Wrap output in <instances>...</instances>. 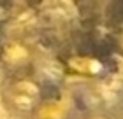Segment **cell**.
<instances>
[{
	"instance_id": "obj_1",
	"label": "cell",
	"mask_w": 123,
	"mask_h": 119,
	"mask_svg": "<svg viewBox=\"0 0 123 119\" xmlns=\"http://www.w3.org/2000/svg\"><path fill=\"white\" fill-rule=\"evenodd\" d=\"M46 98V84L33 74V70L7 74L0 82V102L16 119H32Z\"/></svg>"
},
{
	"instance_id": "obj_2",
	"label": "cell",
	"mask_w": 123,
	"mask_h": 119,
	"mask_svg": "<svg viewBox=\"0 0 123 119\" xmlns=\"http://www.w3.org/2000/svg\"><path fill=\"white\" fill-rule=\"evenodd\" d=\"M37 60L35 46L30 39L21 35H9L0 40V67L7 74L32 72Z\"/></svg>"
},
{
	"instance_id": "obj_3",
	"label": "cell",
	"mask_w": 123,
	"mask_h": 119,
	"mask_svg": "<svg viewBox=\"0 0 123 119\" xmlns=\"http://www.w3.org/2000/svg\"><path fill=\"white\" fill-rule=\"evenodd\" d=\"M63 67L69 74L85 79H102L111 72L107 56L97 51H79L67 54Z\"/></svg>"
},
{
	"instance_id": "obj_4",
	"label": "cell",
	"mask_w": 123,
	"mask_h": 119,
	"mask_svg": "<svg viewBox=\"0 0 123 119\" xmlns=\"http://www.w3.org/2000/svg\"><path fill=\"white\" fill-rule=\"evenodd\" d=\"M32 119H72V117L63 100L48 96Z\"/></svg>"
},
{
	"instance_id": "obj_5",
	"label": "cell",
	"mask_w": 123,
	"mask_h": 119,
	"mask_svg": "<svg viewBox=\"0 0 123 119\" xmlns=\"http://www.w3.org/2000/svg\"><path fill=\"white\" fill-rule=\"evenodd\" d=\"M109 42L114 54L123 58V14L114 18V23L111 26V33H109Z\"/></svg>"
},
{
	"instance_id": "obj_6",
	"label": "cell",
	"mask_w": 123,
	"mask_h": 119,
	"mask_svg": "<svg viewBox=\"0 0 123 119\" xmlns=\"http://www.w3.org/2000/svg\"><path fill=\"white\" fill-rule=\"evenodd\" d=\"M76 119H120L118 112L107 110V109H92L79 114Z\"/></svg>"
},
{
	"instance_id": "obj_7",
	"label": "cell",
	"mask_w": 123,
	"mask_h": 119,
	"mask_svg": "<svg viewBox=\"0 0 123 119\" xmlns=\"http://www.w3.org/2000/svg\"><path fill=\"white\" fill-rule=\"evenodd\" d=\"M118 116H120V119H123V93H121V98H120V107H118Z\"/></svg>"
}]
</instances>
